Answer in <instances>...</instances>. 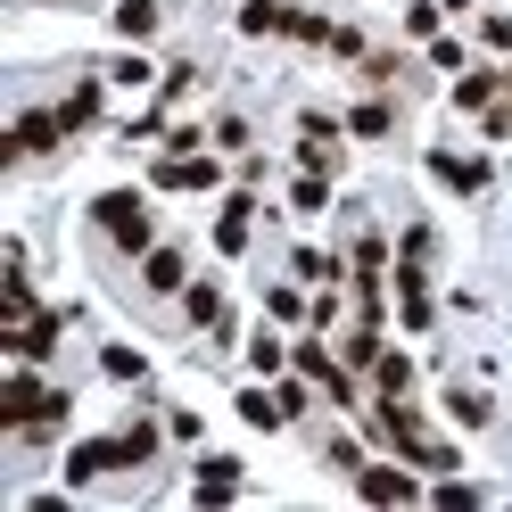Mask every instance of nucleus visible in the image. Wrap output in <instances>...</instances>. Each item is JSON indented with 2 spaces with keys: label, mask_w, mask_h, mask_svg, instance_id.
Returning <instances> with one entry per match:
<instances>
[{
  "label": "nucleus",
  "mask_w": 512,
  "mask_h": 512,
  "mask_svg": "<svg viewBox=\"0 0 512 512\" xmlns=\"http://www.w3.org/2000/svg\"><path fill=\"white\" fill-rule=\"evenodd\" d=\"M58 124H67V133H83V124H100V83H91V75H83V83L67 91V100H58Z\"/></svg>",
  "instance_id": "16"
},
{
  "label": "nucleus",
  "mask_w": 512,
  "mask_h": 512,
  "mask_svg": "<svg viewBox=\"0 0 512 512\" xmlns=\"http://www.w3.org/2000/svg\"><path fill=\"white\" fill-rule=\"evenodd\" d=\"M190 496H199V504H232V496H240V463H232V455H199Z\"/></svg>",
  "instance_id": "11"
},
{
  "label": "nucleus",
  "mask_w": 512,
  "mask_h": 512,
  "mask_svg": "<svg viewBox=\"0 0 512 512\" xmlns=\"http://www.w3.org/2000/svg\"><path fill=\"white\" fill-rule=\"evenodd\" d=\"M116 438H124V471H141V463L157 455V422H149V413H133V422H124Z\"/></svg>",
  "instance_id": "19"
},
{
  "label": "nucleus",
  "mask_w": 512,
  "mask_h": 512,
  "mask_svg": "<svg viewBox=\"0 0 512 512\" xmlns=\"http://www.w3.org/2000/svg\"><path fill=\"white\" fill-rule=\"evenodd\" d=\"M108 471H124V438H75L67 446V488H91Z\"/></svg>",
  "instance_id": "5"
},
{
  "label": "nucleus",
  "mask_w": 512,
  "mask_h": 512,
  "mask_svg": "<svg viewBox=\"0 0 512 512\" xmlns=\"http://www.w3.org/2000/svg\"><path fill=\"white\" fill-rule=\"evenodd\" d=\"M290 364H298V372L314 380V389H323V380H331V372H339L347 356H331V347H323V339H298V347H290Z\"/></svg>",
  "instance_id": "18"
},
{
  "label": "nucleus",
  "mask_w": 512,
  "mask_h": 512,
  "mask_svg": "<svg viewBox=\"0 0 512 512\" xmlns=\"http://www.w3.org/2000/svg\"><path fill=\"white\" fill-rule=\"evenodd\" d=\"M149 75H157V67H149V58H141V50H124V58H116V67H108V83H124V91H141Z\"/></svg>",
  "instance_id": "30"
},
{
  "label": "nucleus",
  "mask_w": 512,
  "mask_h": 512,
  "mask_svg": "<svg viewBox=\"0 0 512 512\" xmlns=\"http://www.w3.org/2000/svg\"><path fill=\"white\" fill-rule=\"evenodd\" d=\"M397 314H405V331H430V273H422V256H405L397 265Z\"/></svg>",
  "instance_id": "8"
},
{
  "label": "nucleus",
  "mask_w": 512,
  "mask_h": 512,
  "mask_svg": "<svg viewBox=\"0 0 512 512\" xmlns=\"http://www.w3.org/2000/svg\"><path fill=\"white\" fill-rule=\"evenodd\" d=\"M438 17H446L438 0H413V9H405V34H413V42H438Z\"/></svg>",
  "instance_id": "29"
},
{
  "label": "nucleus",
  "mask_w": 512,
  "mask_h": 512,
  "mask_svg": "<svg viewBox=\"0 0 512 512\" xmlns=\"http://www.w3.org/2000/svg\"><path fill=\"white\" fill-rule=\"evenodd\" d=\"M290 273H298V281H314V290H339V281H347V256H323V248H298V256H290Z\"/></svg>",
  "instance_id": "12"
},
{
  "label": "nucleus",
  "mask_w": 512,
  "mask_h": 512,
  "mask_svg": "<svg viewBox=\"0 0 512 512\" xmlns=\"http://www.w3.org/2000/svg\"><path fill=\"white\" fill-rule=\"evenodd\" d=\"M446 413H455V430H488V397L479 389H446Z\"/></svg>",
  "instance_id": "25"
},
{
  "label": "nucleus",
  "mask_w": 512,
  "mask_h": 512,
  "mask_svg": "<svg viewBox=\"0 0 512 512\" xmlns=\"http://www.w3.org/2000/svg\"><path fill=\"white\" fill-rule=\"evenodd\" d=\"M380 347H389V339H380V323H356V331L339 339V356L356 364V372H372V364H380Z\"/></svg>",
  "instance_id": "21"
},
{
  "label": "nucleus",
  "mask_w": 512,
  "mask_h": 512,
  "mask_svg": "<svg viewBox=\"0 0 512 512\" xmlns=\"http://www.w3.org/2000/svg\"><path fill=\"white\" fill-rule=\"evenodd\" d=\"M248 232H256V190H232L215 215V256H248Z\"/></svg>",
  "instance_id": "7"
},
{
  "label": "nucleus",
  "mask_w": 512,
  "mask_h": 512,
  "mask_svg": "<svg viewBox=\"0 0 512 512\" xmlns=\"http://www.w3.org/2000/svg\"><path fill=\"white\" fill-rule=\"evenodd\" d=\"M215 149H248V116H215Z\"/></svg>",
  "instance_id": "33"
},
{
  "label": "nucleus",
  "mask_w": 512,
  "mask_h": 512,
  "mask_svg": "<svg viewBox=\"0 0 512 512\" xmlns=\"http://www.w3.org/2000/svg\"><path fill=\"white\" fill-rule=\"evenodd\" d=\"M281 364H290V339H273V331H256V339H248V372H265V380H273Z\"/></svg>",
  "instance_id": "23"
},
{
  "label": "nucleus",
  "mask_w": 512,
  "mask_h": 512,
  "mask_svg": "<svg viewBox=\"0 0 512 512\" xmlns=\"http://www.w3.org/2000/svg\"><path fill=\"white\" fill-rule=\"evenodd\" d=\"M240 34H281V42H306V50H331V58H364V34L356 25H339L323 9H290V0H248L240 9Z\"/></svg>",
  "instance_id": "1"
},
{
  "label": "nucleus",
  "mask_w": 512,
  "mask_h": 512,
  "mask_svg": "<svg viewBox=\"0 0 512 512\" xmlns=\"http://www.w3.org/2000/svg\"><path fill=\"white\" fill-rule=\"evenodd\" d=\"M438 9H471V0H438Z\"/></svg>",
  "instance_id": "37"
},
{
  "label": "nucleus",
  "mask_w": 512,
  "mask_h": 512,
  "mask_svg": "<svg viewBox=\"0 0 512 512\" xmlns=\"http://www.w3.org/2000/svg\"><path fill=\"white\" fill-rule=\"evenodd\" d=\"M323 455H331V463H339V471H347V479H356V471H364V446H356V438H347V430H339V438H331V446H323Z\"/></svg>",
  "instance_id": "32"
},
{
  "label": "nucleus",
  "mask_w": 512,
  "mask_h": 512,
  "mask_svg": "<svg viewBox=\"0 0 512 512\" xmlns=\"http://www.w3.org/2000/svg\"><path fill=\"white\" fill-rule=\"evenodd\" d=\"M182 314H190L199 331H223V290H215V281H190V290H182Z\"/></svg>",
  "instance_id": "17"
},
{
  "label": "nucleus",
  "mask_w": 512,
  "mask_h": 512,
  "mask_svg": "<svg viewBox=\"0 0 512 512\" xmlns=\"http://www.w3.org/2000/svg\"><path fill=\"white\" fill-rule=\"evenodd\" d=\"M496 83H504V75H455V108H463V116H488V108H496Z\"/></svg>",
  "instance_id": "20"
},
{
  "label": "nucleus",
  "mask_w": 512,
  "mask_h": 512,
  "mask_svg": "<svg viewBox=\"0 0 512 512\" xmlns=\"http://www.w3.org/2000/svg\"><path fill=\"white\" fill-rule=\"evenodd\" d=\"M290 207H298V215H323V207H331V182H323V174H298V182H290Z\"/></svg>",
  "instance_id": "27"
},
{
  "label": "nucleus",
  "mask_w": 512,
  "mask_h": 512,
  "mask_svg": "<svg viewBox=\"0 0 512 512\" xmlns=\"http://www.w3.org/2000/svg\"><path fill=\"white\" fill-rule=\"evenodd\" d=\"M240 422L248 430H290V405H281L273 389H240Z\"/></svg>",
  "instance_id": "13"
},
{
  "label": "nucleus",
  "mask_w": 512,
  "mask_h": 512,
  "mask_svg": "<svg viewBox=\"0 0 512 512\" xmlns=\"http://www.w3.org/2000/svg\"><path fill=\"white\" fill-rule=\"evenodd\" d=\"M306 389H314V380H306V372H298V380H281V389H273V397H281V405H290V422H298V413H306V405H314V397H306Z\"/></svg>",
  "instance_id": "34"
},
{
  "label": "nucleus",
  "mask_w": 512,
  "mask_h": 512,
  "mask_svg": "<svg viewBox=\"0 0 512 512\" xmlns=\"http://www.w3.org/2000/svg\"><path fill=\"white\" fill-rule=\"evenodd\" d=\"M356 496H364V504H422V479H413L405 455H397V463H364V471H356Z\"/></svg>",
  "instance_id": "3"
},
{
  "label": "nucleus",
  "mask_w": 512,
  "mask_h": 512,
  "mask_svg": "<svg viewBox=\"0 0 512 512\" xmlns=\"http://www.w3.org/2000/svg\"><path fill=\"white\" fill-rule=\"evenodd\" d=\"M430 504H446V512H471V504H488V488H471V479H446V488H438Z\"/></svg>",
  "instance_id": "31"
},
{
  "label": "nucleus",
  "mask_w": 512,
  "mask_h": 512,
  "mask_svg": "<svg viewBox=\"0 0 512 512\" xmlns=\"http://www.w3.org/2000/svg\"><path fill=\"white\" fill-rule=\"evenodd\" d=\"M298 166H306V174H331V166H339V141L306 133V141H298Z\"/></svg>",
  "instance_id": "28"
},
{
  "label": "nucleus",
  "mask_w": 512,
  "mask_h": 512,
  "mask_svg": "<svg viewBox=\"0 0 512 512\" xmlns=\"http://www.w3.org/2000/svg\"><path fill=\"white\" fill-rule=\"evenodd\" d=\"M91 232H100L116 256H149L157 248V223H149L141 190H100V199H91Z\"/></svg>",
  "instance_id": "2"
},
{
  "label": "nucleus",
  "mask_w": 512,
  "mask_h": 512,
  "mask_svg": "<svg viewBox=\"0 0 512 512\" xmlns=\"http://www.w3.org/2000/svg\"><path fill=\"white\" fill-rule=\"evenodd\" d=\"M58 133H67V124H58V108H25V116L9 124V149H0V157H9V166H25V157H42Z\"/></svg>",
  "instance_id": "6"
},
{
  "label": "nucleus",
  "mask_w": 512,
  "mask_h": 512,
  "mask_svg": "<svg viewBox=\"0 0 512 512\" xmlns=\"http://www.w3.org/2000/svg\"><path fill=\"white\" fill-rule=\"evenodd\" d=\"M430 67L455 75V67H463V42H455V34H438V42H430Z\"/></svg>",
  "instance_id": "36"
},
{
  "label": "nucleus",
  "mask_w": 512,
  "mask_h": 512,
  "mask_svg": "<svg viewBox=\"0 0 512 512\" xmlns=\"http://www.w3.org/2000/svg\"><path fill=\"white\" fill-rule=\"evenodd\" d=\"M223 182V166H215V157L207 149H190V157H157V166H149V190H215Z\"/></svg>",
  "instance_id": "4"
},
{
  "label": "nucleus",
  "mask_w": 512,
  "mask_h": 512,
  "mask_svg": "<svg viewBox=\"0 0 512 512\" xmlns=\"http://www.w3.org/2000/svg\"><path fill=\"white\" fill-rule=\"evenodd\" d=\"M389 124H397V108H389V100H364V108H347V133H356V141H380Z\"/></svg>",
  "instance_id": "22"
},
{
  "label": "nucleus",
  "mask_w": 512,
  "mask_h": 512,
  "mask_svg": "<svg viewBox=\"0 0 512 512\" xmlns=\"http://www.w3.org/2000/svg\"><path fill=\"white\" fill-rule=\"evenodd\" d=\"M157 25H166V9H157V0H116V34H124V42H149Z\"/></svg>",
  "instance_id": "14"
},
{
  "label": "nucleus",
  "mask_w": 512,
  "mask_h": 512,
  "mask_svg": "<svg viewBox=\"0 0 512 512\" xmlns=\"http://www.w3.org/2000/svg\"><path fill=\"white\" fill-rule=\"evenodd\" d=\"M141 290H149V298H182V290H190L182 248H149V256H141Z\"/></svg>",
  "instance_id": "9"
},
{
  "label": "nucleus",
  "mask_w": 512,
  "mask_h": 512,
  "mask_svg": "<svg viewBox=\"0 0 512 512\" xmlns=\"http://www.w3.org/2000/svg\"><path fill=\"white\" fill-rule=\"evenodd\" d=\"M372 389H380V397H405V389H413V356H405V347H380Z\"/></svg>",
  "instance_id": "15"
},
{
  "label": "nucleus",
  "mask_w": 512,
  "mask_h": 512,
  "mask_svg": "<svg viewBox=\"0 0 512 512\" xmlns=\"http://www.w3.org/2000/svg\"><path fill=\"white\" fill-rule=\"evenodd\" d=\"M479 42H488V50H512V17H504V9L479 17Z\"/></svg>",
  "instance_id": "35"
},
{
  "label": "nucleus",
  "mask_w": 512,
  "mask_h": 512,
  "mask_svg": "<svg viewBox=\"0 0 512 512\" xmlns=\"http://www.w3.org/2000/svg\"><path fill=\"white\" fill-rule=\"evenodd\" d=\"M265 314H273V323H314V306L290 290V281H273V290H265Z\"/></svg>",
  "instance_id": "24"
},
{
  "label": "nucleus",
  "mask_w": 512,
  "mask_h": 512,
  "mask_svg": "<svg viewBox=\"0 0 512 512\" xmlns=\"http://www.w3.org/2000/svg\"><path fill=\"white\" fill-rule=\"evenodd\" d=\"M430 174L446 190H463V199H479L488 190V157H455V149H430Z\"/></svg>",
  "instance_id": "10"
},
{
  "label": "nucleus",
  "mask_w": 512,
  "mask_h": 512,
  "mask_svg": "<svg viewBox=\"0 0 512 512\" xmlns=\"http://www.w3.org/2000/svg\"><path fill=\"white\" fill-rule=\"evenodd\" d=\"M100 372L108 380H149V356L141 347H100Z\"/></svg>",
  "instance_id": "26"
}]
</instances>
